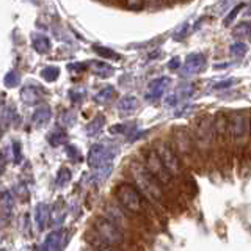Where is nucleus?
<instances>
[{"mask_svg":"<svg viewBox=\"0 0 251 251\" xmlns=\"http://www.w3.org/2000/svg\"><path fill=\"white\" fill-rule=\"evenodd\" d=\"M130 175L135 180L138 190L143 193L146 198H149L154 202H163L165 195H163V185L157 180L143 163L140 162H132L130 163Z\"/></svg>","mask_w":251,"mask_h":251,"instance_id":"nucleus-1","label":"nucleus"},{"mask_svg":"<svg viewBox=\"0 0 251 251\" xmlns=\"http://www.w3.org/2000/svg\"><path fill=\"white\" fill-rule=\"evenodd\" d=\"M115 198L118 200V202H120V206L123 209H126L127 212H133V214H138V212H141L145 207L140 190L127 182L116 185Z\"/></svg>","mask_w":251,"mask_h":251,"instance_id":"nucleus-2","label":"nucleus"},{"mask_svg":"<svg viewBox=\"0 0 251 251\" xmlns=\"http://www.w3.org/2000/svg\"><path fill=\"white\" fill-rule=\"evenodd\" d=\"M116 154H118L116 146L107 143H94L88 151L86 162H88V167L93 170H104L108 168V165L112 163Z\"/></svg>","mask_w":251,"mask_h":251,"instance_id":"nucleus-3","label":"nucleus"},{"mask_svg":"<svg viewBox=\"0 0 251 251\" xmlns=\"http://www.w3.org/2000/svg\"><path fill=\"white\" fill-rule=\"evenodd\" d=\"M94 231H96L99 240L108 247L121 245L124 242V235L121 229L115 223L110 222L108 218H96V222H94Z\"/></svg>","mask_w":251,"mask_h":251,"instance_id":"nucleus-4","label":"nucleus"},{"mask_svg":"<svg viewBox=\"0 0 251 251\" xmlns=\"http://www.w3.org/2000/svg\"><path fill=\"white\" fill-rule=\"evenodd\" d=\"M154 151L159 155V159L162 160L163 167L170 171V175L175 177L179 176L182 173V162H180L177 152L175 151V148L171 145L165 143V141H157L154 146Z\"/></svg>","mask_w":251,"mask_h":251,"instance_id":"nucleus-5","label":"nucleus"},{"mask_svg":"<svg viewBox=\"0 0 251 251\" xmlns=\"http://www.w3.org/2000/svg\"><path fill=\"white\" fill-rule=\"evenodd\" d=\"M143 165L162 185H167L173 180V176L170 175V171L163 167L162 160L159 159V155H157L154 149H145V163Z\"/></svg>","mask_w":251,"mask_h":251,"instance_id":"nucleus-6","label":"nucleus"},{"mask_svg":"<svg viewBox=\"0 0 251 251\" xmlns=\"http://www.w3.org/2000/svg\"><path fill=\"white\" fill-rule=\"evenodd\" d=\"M204 68H206V57H204L202 53H198V52L188 53L182 68H180V74L184 77H190V75L198 74Z\"/></svg>","mask_w":251,"mask_h":251,"instance_id":"nucleus-7","label":"nucleus"},{"mask_svg":"<svg viewBox=\"0 0 251 251\" xmlns=\"http://www.w3.org/2000/svg\"><path fill=\"white\" fill-rule=\"evenodd\" d=\"M250 121L240 112H232L229 115V135L234 140H240L245 137L247 129H250Z\"/></svg>","mask_w":251,"mask_h":251,"instance_id":"nucleus-8","label":"nucleus"},{"mask_svg":"<svg viewBox=\"0 0 251 251\" xmlns=\"http://www.w3.org/2000/svg\"><path fill=\"white\" fill-rule=\"evenodd\" d=\"M173 148H175L177 155H190L193 152V140L185 129H177L175 132V145H173Z\"/></svg>","mask_w":251,"mask_h":251,"instance_id":"nucleus-9","label":"nucleus"},{"mask_svg":"<svg viewBox=\"0 0 251 251\" xmlns=\"http://www.w3.org/2000/svg\"><path fill=\"white\" fill-rule=\"evenodd\" d=\"M168 86H170V78L168 77L154 78V80H151L148 85L146 99L148 100H159L165 94V91L168 90Z\"/></svg>","mask_w":251,"mask_h":251,"instance_id":"nucleus-10","label":"nucleus"},{"mask_svg":"<svg viewBox=\"0 0 251 251\" xmlns=\"http://www.w3.org/2000/svg\"><path fill=\"white\" fill-rule=\"evenodd\" d=\"M212 126H214V135L225 141L229 135V115H225L223 112H220L215 115L214 121H212Z\"/></svg>","mask_w":251,"mask_h":251,"instance_id":"nucleus-11","label":"nucleus"},{"mask_svg":"<svg viewBox=\"0 0 251 251\" xmlns=\"http://www.w3.org/2000/svg\"><path fill=\"white\" fill-rule=\"evenodd\" d=\"M50 118H52V110L49 105H38L33 115H31V124L35 127H43V126L49 123Z\"/></svg>","mask_w":251,"mask_h":251,"instance_id":"nucleus-12","label":"nucleus"},{"mask_svg":"<svg viewBox=\"0 0 251 251\" xmlns=\"http://www.w3.org/2000/svg\"><path fill=\"white\" fill-rule=\"evenodd\" d=\"M65 234H66V231H63V229L52 231L44 240V245H43L44 250L46 251H60L63 239H65Z\"/></svg>","mask_w":251,"mask_h":251,"instance_id":"nucleus-13","label":"nucleus"},{"mask_svg":"<svg viewBox=\"0 0 251 251\" xmlns=\"http://www.w3.org/2000/svg\"><path fill=\"white\" fill-rule=\"evenodd\" d=\"M138 108V100L135 96H124L118 102V112L123 116H129L132 113H135Z\"/></svg>","mask_w":251,"mask_h":251,"instance_id":"nucleus-14","label":"nucleus"},{"mask_svg":"<svg viewBox=\"0 0 251 251\" xmlns=\"http://www.w3.org/2000/svg\"><path fill=\"white\" fill-rule=\"evenodd\" d=\"M49 215H50V209L47 204L44 202H39L38 206L35 207V223L38 226L39 231H43L47 222H49Z\"/></svg>","mask_w":251,"mask_h":251,"instance_id":"nucleus-15","label":"nucleus"},{"mask_svg":"<svg viewBox=\"0 0 251 251\" xmlns=\"http://www.w3.org/2000/svg\"><path fill=\"white\" fill-rule=\"evenodd\" d=\"M43 94V90L39 88V85H27L24 86L21 91V98L25 104H36V100L39 99V96Z\"/></svg>","mask_w":251,"mask_h":251,"instance_id":"nucleus-16","label":"nucleus"},{"mask_svg":"<svg viewBox=\"0 0 251 251\" xmlns=\"http://www.w3.org/2000/svg\"><path fill=\"white\" fill-rule=\"evenodd\" d=\"M31 46H33L35 52H38V53H47L52 49L50 39L46 35H41V33H36V35L31 36Z\"/></svg>","mask_w":251,"mask_h":251,"instance_id":"nucleus-17","label":"nucleus"},{"mask_svg":"<svg viewBox=\"0 0 251 251\" xmlns=\"http://www.w3.org/2000/svg\"><path fill=\"white\" fill-rule=\"evenodd\" d=\"M0 210H2V220H5L8 217H11L13 214V195L11 192H2V198H0Z\"/></svg>","mask_w":251,"mask_h":251,"instance_id":"nucleus-18","label":"nucleus"},{"mask_svg":"<svg viewBox=\"0 0 251 251\" xmlns=\"http://www.w3.org/2000/svg\"><path fill=\"white\" fill-rule=\"evenodd\" d=\"M91 69H93L94 74L102 77V78H107V77L113 75V68L104 61H91Z\"/></svg>","mask_w":251,"mask_h":251,"instance_id":"nucleus-19","label":"nucleus"},{"mask_svg":"<svg viewBox=\"0 0 251 251\" xmlns=\"http://www.w3.org/2000/svg\"><path fill=\"white\" fill-rule=\"evenodd\" d=\"M113 96H115V88L112 85H107L102 90H99V93L94 96V100H96L98 104H107V102L112 100Z\"/></svg>","mask_w":251,"mask_h":251,"instance_id":"nucleus-20","label":"nucleus"},{"mask_svg":"<svg viewBox=\"0 0 251 251\" xmlns=\"http://www.w3.org/2000/svg\"><path fill=\"white\" fill-rule=\"evenodd\" d=\"M104 123H105L104 116H102V115L96 116L88 126H86V133H88V135H96V133L100 132L102 126H104Z\"/></svg>","mask_w":251,"mask_h":251,"instance_id":"nucleus-21","label":"nucleus"},{"mask_svg":"<svg viewBox=\"0 0 251 251\" xmlns=\"http://www.w3.org/2000/svg\"><path fill=\"white\" fill-rule=\"evenodd\" d=\"M229 52L234 58H243L247 55L248 52V47L245 43H242V41H237V43H232L231 47H229Z\"/></svg>","mask_w":251,"mask_h":251,"instance_id":"nucleus-22","label":"nucleus"},{"mask_svg":"<svg viewBox=\"0 0 251 251\" xmlns=\"http://www.w3.org/2000/svg\"><path fill=\"white\" fill-rule=\"evenodd\" d=\"M41 77L46 82H55L60 77V68L58 66H46L41 71Z\"/></svg>","mask_w":251,"mask_h":251,"instance_id":"nucleus-23","label":"nucleus"},{"mask_svg":"<svg viewBox=\"0 0 251 251\" xmlns=\"http://www.w3.org/2000/svg\"><path fill=\"white\" fill-rule=\"evenodd\" d=\"M66 133L65 132H61V130H55L52 132L50 135H49V143L52 146H61V145H65L66 143Z\"/></svg>","mask_w":251,"mask_h":251,"instance_id":"nucleus-24","label":"nucleus"},{"mask_svg":"<svg viewBox=\"0 0 251 251\" xmlns=\"http://www.w3.org/2000/svg\"><path fill=\"white\" fill-rule=\"evenodd\" d=\"M94 52H96L99 57L102 58H120V55H118L115 50L108 49V47H104V46H94Z\"/></svg>","mask_w":251,"mask_h":251,"instance_id":"nucleus-25","label":"nucleus"},{"mask_svg":"<svg viewBox=\"0 0 251 251\" xmlns=\"http://www.w3.org/2000/svg\"><path fill=\"white\" fill-rule=\"evenodd\" d=\"M19 82H21V77L16 71H10L3 78V83H5V86H8V88H14V86L19 85Z\"/></svg>","mask_w":251,"mask_h":251,"instance_id":"nucleus-26","label":"nucleus"},{"mask_svg":"<svg viewBox=\"0 0 251 251\" xmlns=\"http://www.w3.org/2000/svg\"><path fill=\"white\" fill-rule=\"evenodd\" d=\"M69 180H71V171L68 168H60L57 179H55V184H57V187H65Z\"/></svg>","mask_w":251,"mask_h":251,"instance_id":"nucleus-27","label":"nucleus"},{"mask_svg":"<svg viewBox=\"0 0 251 251\" xmlns=\"http://www.w3.org/2000/svg\"><path fill=\"white\" fill-rule=\"evenodd\" d=\"M133 129H135V123H127V124H120L110 127V133L112 135H116V133H130Z\"/></svg>","mask_w":251,"mask_h":251,"instance_id":"nucleus-28","label":"nucleus"},{"mask_svg":"<svg viewBox=\"0 0 251 251\" xmlns=\"http://www.w3.org/2000/svg\"><path fill=\"white\" fill-rule=\"evenodd\" d=\"M234 33L239 35V36H245V38H248L250 41H251V22L250 24H247V22L239 24L237 28L234 30Z\"/></svg>","mask_w":251,"mask_h":251,"instance_id":"nucleus-29","label":"nucleus"},{"mask_svg":"<svg viewBox=\"0 0 251 251\" xmlns=\"http://www.w3.org/2000/svg\"><path fill=\"white\" fill-rule=\"evenodd\" d=\"M243 6H245V3H243V2H240V3H237V5H235L234 8H232V10L229 11V14H227L226 16V18H225V25H231V24H232V21L235 19V18H237V14H239V11H242V8Z\"/></svg>","mask_w":251,"mask_h":251,"instance_id":"nucleus-30","label":"nucleus"},{"mask_svg":"<svg viewBox=\"0 0 251 251\" xmlns=\"http://www.w3.org/2000/svg\"><path fill=\"white\" fill-rule=\"evenodd\" d=\"M237 83V80H235V78H226V80H222V82H218V83H215L214 86H212V88L214 90H227V88H231L232 85H235Z\"/></svg>","mask_w":251,"mask_h":251,"instance_id":"nucleus-31","label":"nucleus"},{"mask_svg":"<svg viewBox=\"0 0 251 251\" xmlns=\"http://www.w3.org/2000/svg\"><path fill=\"white\" fill-rule=\"evenodd\" d=\"M13 159H14V163H21V160H22L21 143H18V141H14L13 143Z\"/></svg>","mask_w":251,"mask_h":251,"instance_id":"nucleus-32","label":"nucleus"},{"mask_svg":"<svg viewBox=\"0 0 251 251\" xmlns=\"http://www.w3.org/2000/svg\"><path fill=\"white\" fill-rule=\"evenodd\" d=\"M124 6L129 8V10H132V11H140L145 8V2H126Z\"/></svg>","mask_w":251,"mask_h":251,"instance_id":"nucleus-33","label":"nucleus"},{"mask_svg":"<svg viewBox=\"0 0 251 251\" xmlns=\"http://www.w3.org/2000/svg\"><path fill=\"white\" fill-rule=\"evenodd\" d=\"M71 98H73V102H80L85 98V91L75 88V90L71 91Z\"/></svg>","mask_w":251,"mask_h":251,"instance_id":"nucleus-34","label":"nucleus"},{"mask_svg":"<svg viewBox=\"0 0 251 251\" xmlns=\"http://www.w3.org/2000/svg\"><path fill=\"white\" fill-rule=\"evenodd\" d=\"M187 30H188V24H184V25L177 30V33H175V36H173V38L177 39V41H180V39H184V38H185Z\"/></svg>","mask_w":251,"mask_h":251,"instance_id":"nucleus-35","label":"nucleus"},{"mask_svg":"<svg viewBox=\"0 0 251 251\" xmlns=\"http://www.w3.org/2000/svg\"><path fill=\"white\" fill-rule=\"evenodd\" d=\"M66 152H68L69 157H73V159H74V155H75V159H77V160L80 159V154H78V151H77V148H75V146H68V148H66Z\"/></svg>","mask_w":251,"mask_h":251,"instance_id":"nucleus-36","label":"nucleus"},{"mask_svg":"<svg viewBox=\"0 0 251 251\" xmlns=\"http://www.w3.org/2000/svg\"><path fill=\"white\" fill-rule=\"evenodd\" d=\"M168 68L170 69H179L180 68V58L179 57H173L168 63Z\"/></svg>","mask_w":251,"mask_h":251,"instance_id":"nucleus-37","label":"nucleus"},{"mask_svg":"<svg viewBox=\"0 0 251 251\" xmlns=\"http://www.w3.org/2000/svg\"><path fill=\"white\" fill-rule=\"evenodd\" d=\"M179 102V94H171V96H168V99L165 100V104L167 105H176Z\"/></svg>","mask_w":251,"mask_h":251,"instance_id":"nucleus-38","label":"nucleus"},{"mask_svg":"<svg viewBox=\"0 0 251 251\" xmlns=\"http://www.w3.org/2000/svg\"><path fill=\"white\" fill-rule=\"evenodd\" d=\"M245 16H251V2L247 5V11H245Z\"/></svg>","mask_w":251,"mask_h":251,"instance_id":"nucleus-39","label":"nucleus"},{"mask_svg":"<svg viewBox=\"0 0 251 251\" xmlns=\"http://www.w3.org/2000/svg\"><path fill=\"white\" fill-rule=\"evenodd\" d=\"M35 251H46V250H44V247H36Z\"/></svg>","mask_w":251,"mask_h":251,"instance_id":"nucleus-40","label":"nucleus"},{"mask_svg":"<svg viewBox=\"0 0 251 251\" xmlns=\"http://www.w3.org/2000/svg\"><path fill=\"white\" fill-rule=\"evenodd\" d=\"M250 135H251V118H250Z\"/></svg>","mask_w":251,"mask_h":251,"instance_id":"nucleus-41","label":"nucleus"}]
</instances>
